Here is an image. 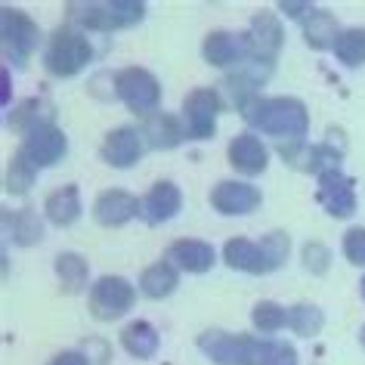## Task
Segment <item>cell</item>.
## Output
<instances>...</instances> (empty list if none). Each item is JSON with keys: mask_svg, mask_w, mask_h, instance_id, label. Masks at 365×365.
<instances>
[{"mask_svg": "<svg viewBox=\"0 0 365 365\" xmlns=\"http://www.w3.org/2000/svg\"><path fill=\"white\" fill-rule=\"evenodd\" d=\"M337 22H334V16L331 13H325V10H313L304 19V38L307 43L313 50H328L331 47L334 50V41H337Z\"/></svg>", "mask_w": 365, "mask_h": 365, "instance_id": "d4e9b609", "label": "cell"}, {"mask_svg": "<svg viewBox=\"0 0 365 365\" xmlns=\"http://www.w3.org/2000/svg\"><path fill=\"white\" fill-rule=\"evenodd\" d=\"M4 103H10V75L4 71Z\"/></svg>", "mask_w": 365, "mask_h": 365, "instance_id": "d590c367", "label": "cell"}, {"mask_svg": "<svg viewBox=\"0 0 365 365\" xmlns=\"http://www.w3.org/2000/svg\"><path fill=\"white\" fill-rule=\"evenodd\" d=\"M143 140H149L152 149H177L182 143V124L168 112H155L143 124Z\"/></svg>", "mask_w": 365, "mask_h": 365, "instance_id": "ffe728a7", "label": "cell"}, {"mask_svg": "<svg viewBox=\"0 0 365 365\" xmlns=\"http://www.w3.org/2000/svg\"><path fill=\"white\" fill-rule=\"evenodd\" d=\"M202 56L217 68H230L239 59H251V41L248 34H232V31H214L205 38Z\"/></svg>", "mask_w": 365, "mask_h": 365, "instance_id": "4fadbf2b", "label": "cell"}, {"mask_svg": "<svg viewBox=\"0 0 365 365\" xmlns=\"http://www.w3.org/2000/svg\"><path fill=\"white\" fill-rule=\"evenodd\" d=\"M34 177H38V168L19 152L6 168V192L10 195H25L34 186Z\"/></svg>", "mask_w": 365, "mask_h": 365, "instance_id": "f546056e", "label": "cell"}, {"mask_svg": "<svg viewBox=\"0 0 365 365\" xmlns=\"http://www.w3.org/2000/svg\"><path fill=\"white\" fill-rule=\"evenodd\" d=\"M344 257L356 267H365V226H356L344 235Z\"/></svg>", "mask_w": 365, "mask_h": 365, "instance_id": "d6a6232c", "label": "cell"}, {"mask_svg": "<svg viewBox=\"0 0 365 365\" xmlns=\"http://www.w3.org/2000/svg\"><path fill=\"white\" fill-rule=\"evenodd\" d=\"M0 38H4V56L16 68H25L41 43V29L22 10L4 6L0 10Z\"/></svg>", "mask_w": 365, "mask_h": 365, "instance_id": "277c9868", "label": "cell"}, {"mask_svg": "<svg viewBox=\"0 0 365 365\" xmlns=\"http://www.w3.org/2000/svg\"><path fill=\"white\" fill-rule=\"evenodd\" d=\"M182 207V195L180 189L173 186V182H155L149 189V195L143 198V217L149 220L152 226H158L164 220H170V217H177Z\"/></svg>", "mask_w": 365, "mask_h": 365, "instance_id": "e0dca14e", "label": "cell"}, {"mask_svg": "<svg viewBox=\"0 0 365 365\" xmlns=\"http://www.w3.org/2000/svg\"><path fill=\"white\" fill-rule=\"evenodd\" d=\"M115 93L133 115H155L161 103V87L145 68H124L115 75Z\"/></svg>", "mask_w": 365, "mask_h": 365, "instance_id": "5b68a950", "label": "cell"}, {"mask_svg": "<svg viewBox=\"0 0 365 365\" xmlns=\"http://www.w3.org/2000/svg\"><path fill=\"white\" fill-rule=\"evenodd\" d=\"M304 263H307V269H313V272H325L328 263H331V251H328L322 242H309L304 248Z\"/></svg>", "mask_w": 365, "mask_h": 365, "instance_id": "836d02e7", "label": "cell"}, {"mask_svg": "<svg viewBox=\"0 0 365 365\" xmlns=\"http://www.w3.org/2000/svg\"><path fill=\"white\" fill-rule=\"evenodd\" d=\"M279 155L291 164V168L307 170V173H319V177L328 170H337V164H341V152L337 149H331V145H307L304 140H291L288 145L282 143Z\"/></svg>", "mask_w": 365, "mask_h": 365, "instance_id": "ba28073f", "label": "cell"}, {"mask_svg": "<svg viewBox=\"0 0 365 365\" xmlns=\"http://www.w3.org/2000/svg\"><path fill=\"white\" fill-rule=\"evenodd\" d=\"M260 251H263V260H267V272L272 269H279L282 263L288 260V254H291V239L285 232H269V235H263V242H260Z\"/></svg>", "mask_w": 365, "mask_h": 365, "instance_id": "1f68e13d", "label": "cell"}, {"mask_svg": "<svg viewBox=\"0 0 365 365\" xmlns=\"http://www.w3.org/2000/svg\"><path fill=\"white\" fill-rule=\"evenodd\" d=\"M53 115H56L53 103H47V99H41V96H31V99H25V103L16 106V112L10 115V127L29 136L34 130H41V127H50Z\"/></svg>", "mask_w": 365, "mask_h": 365, "instance_id": "d6986e66", "label": "cell"}, {"mask_svg": "<svg viewBox=\"0 0 365 365\" xmlns=\"http://www.w3.org/2000/svg\"><path fill=\"white\" fill-rule=\"evenodd\" d=\"M248 124L254 130H263L269 136H288L291 140H304L307 130H309V115H307V106L300 99H291V96H276V99H257L248 112Z\"/></svg>", "mask_w": 365, "mask_h": 365, "instance_id": "6da1fadb", "label": "cell"}, {"mask_svg": "<svg viewBox=\"0 0 365 365\" xmlns=\"http://www.w3.org/2000/svg\"><path fill=\"white\" fill-rule=\"evenodd\" d=\"M359 341H362V346H365V325H362V331H359Z\"/></svg>", "mask_w": 365, "mask_h": 365, "instance_id": "8d00e7d4", "label": "cell"}, {"mask_svg": "<svg viewBox=\"0 0 365 365\" xmlns=\"http://www.w3.org/2000/svg\"><path fill=\"white\" fill-rule=\"evenodd\" d=\"M223 257L232 269H242V272H251V276H263L267 272V260H263V251H260V242H251V239H230L223 248Z\"/></svg>", "mask_w": 365, "mask_h": 365, "instance_id": "44dd1931", "label": "cell"}, {"mask_svg": "<svg viewBox=\"0 0 365 365\" xmlns=\"http://www.w3.org/2000/svg\"><path fill=\"white\" fill-rule=\"evenodd\" d=\"M230 164L245 177H257V173L267 170L269 152L254 133H242L230 143Z\"/></svg>", "mask_w": 365, "mask_h": 365, "instance_id": "9a60e30c", "label": "cell"}, {"mask_svg": "<svg viewBox=\"0 0 365 365\" xmlns=\"http://www.w3.org/2000/svg\"><path fill=\"white\" fill-rule=\"evenodd\" d=\"M4 226H6V235H10L19 248H29V245L43 239V223L31 207H22V211H4Z\"/></svg>", "mask_w": 365, "mask_h": 365, "instance_id": "7402d4cb", "label": "cell"}, {"mask_svg": "<svg viewBox=\"0 0 365 365\" xmlns=\"http://www.w3.org/2000/svg\"><path fill=\"white\" fill-rule=\"evenodd\" d=\"M260 202H263L260 189L251 186V182H239V180H223L220 186H214V192H211V207L226 214V217L251 214V211L260 207Z\"/></svg>", "mask_w": 365, "mask_h": 365, "instance_id": "9c48e42d", "label": "cell"}, {"mask_svg": "<svg viewBox=\"0 0 365 365\" xmlns=\"http://www.w3.org/2000/svg\"><path fill=\"white\" fill-rule=\"evenodd\" d=\"M140 211H143V202L133 198L130 192H124V189H108L93 205V217H96V223H103V226H124Z\"/></svg>", "mask_w": 365, "mask_h": 365, "instance_id": "5bb4252c", "label": "cell"}, {"mask_svg": "<svg viewBox=\"0 0 365 365\" xmlns=\"http://www.w3.org/2000/svg\"><path fill=\"white\" fill-rule=\"evenodd\" d=\"M217 260V251L207 242L198 239H180L168 248V263H177L186 272H207Z\"/></svg>", "mask_w": 365, "mask_h": 365, "instance_id": "ac0fdd59", "label": "cell"}, {"mask_svg": "<svg viewBox=\"0 0 365 365\" xmlns=\"http://www.w3.org/2000/svg\"><path fill=\"white\" fill-rule=\"evenodd\" d=\"M248 41H251V59L248 62H260V66L272 68L285 34H282V25L272 13H257L251 22V29H248Z\"/></svg>", "mask_w": 365, "mask_h": 365, "instance_id": "30bf717a", "label": "cell"}, {"mask_svg": "<svg viewBox=\"0 0 365 365\" xmlns=\"http://www.w3.org/2000/svg\"><path fill=\"white\" fill-rule=\"evenodd\" d=\"M143 155V136L133 130V127H118L106 136L103 143V158L112 164V168H133Z\"/></svg>", "mask_w": 365, "mask_h": 365, "instance_id": "2e32d148", "label": "cell"}, {"mask_svg": "<svg viewBox=\"0 0 365 365\" xmlns=\"http://www.w3.org/2000/svg\"><path fill=\"white\" fill-rule=\"evenodd\" d=\"M177 269L170 267V263H152L149 269H143V276H140V291L145 297H152V300H161V297H168L173 294V288H177Z\"/></svg>", "mask_w": 365, "mask_h": 365, "instance_id": "484cf974", "label": "cell"}, {"mask_svg": "<svg viewBox=\"0 0 365 365\" xmlns=\"http://www.w3.org/2000/svg\"><path fill=\"white\" fill-rule=\"evenodd\" d=\"M254 325H257V331L263 334H276L279 328L288 325V309L279 307L276 300H260L257 307H254Z\"/></svg>", "mask_w": 365, "mask_h": 365, "instance_id": "4dcf8cb0", "label": "cell"}, {"mask_svg": "<svg viewBox=\"0 0 365 365\" xmlns=\"http://www.w3.org/2000/svg\"><path fill=\"white\" fill-rule=\"evenodd\" d=\"M334 56L344 62V66H362L365 62V29H346L337 34L334 41Z\"/></svg>", "mask_w": 365, "mask_h": 365, "instance_id": "4316f807", "label": "cell"}, {"mask_svg": "<svg viewBox=\"0 0 365 365\" xmlns=\"http://www.w3.org/2000/svg\"><path fill=\"white\" fill-rule=\"evenodd\" d=\"M68 143H66V133L59 130V127H41V130H34L25 136L22 143V155L29 158L34 168H53L62 155H66Z\"/></svg>", "mask_w": 365, "mask_h": 365, "instance_id": "7c38bea8", "label": "cell"}, {"mask_svg": "<svg viewBox=\"0 0 365 365\" xmlns=\"http://www.w3.org/2000/svg\"><path fill=\"white\" fill-rule=\"evenodd\" d=\"M90 59H93V47L75 29H59L50 38L47 53H43L50 75H56V78H75L81 68L90 66Z\"/></svg>", "mask_w": 365, "mask_h": 365, "instance_id": "3957f363", "label": "cell"}, {"mask_svg": "<svg viewBox=\"0 0 365 365\" xmlns=\"http://www.w3.org/2000/svg\"><path fill=\"white\" fill-rule=\"evenodd\" d=\"M223 108V99L217 90L211 87H198L192 90L186 99H182V121H186V130L195 136V140H207L217 130V115Z\"/></svg>", "mask_w": 365, "mask_h": 365, "instance_id": "52a82bcc", "label": "cell"}, {"mask_svg": "<svg viewBox=\"0 0 365 365\" xmlns=\"http://www.w3.org/2000/svg\"><path fill=\"white\" fill-rule=\"evenodd\" d=\"M56 276H59V282L68 291H81L87 285V276H90L87 260L81 257V254H71V251L59 254V257H56Z\"/></svg>", "mask_w": 365, "mask_h": 365, "instance_id": "f1b7e54d", "label": "cell"}, {"mask_svg": "<svg viewBox=\"0 0 365 365\" xmlns=\"http://www.w3.org/2000/svg\"><path fill=\"white\" fill-rule=\"evenodd\" d=\"M359 291H362V297H365V279H362V285H359Z\"/></svg>", "mask_w": 365, "mask_h": 365, "instance_id": "74e56055", "label": "cell"}, {"mask_svg": "<svg viewBox=\"0 0 365 365\" xmlns=\"http://www.w3.org/2000/svg\"><path fill=\"white\" fill-rule=\"evenodd\" d=\"M319 205L325 207L331 217H350L356 214V189L353 180L341 170H328L319 177Z\"/></svg>", "mask_w": 365, "mask_h": 365, "instance_id": "8fae6325", "label": "cell"}, {"mask_svg": "<svg viewBox=\"0 0 365 365\" xmlns=\"http://www.w3.org/2000/svg\"><path fill=\"white\" fill-rule=\"evenodd\" d=\"M68 16L90 31H118L143 22L145 6L140 0H115V4H68Z\"/></svg>", "mask_w": 365, "mask_h": 365, "instance_id": "7a4b0ae2", "label": "cell"}, {"mask_svg": "<svg viewBox=\"0 0 365 365\" xmlns=\"http://www.w3.org/2000/svg\"><path fill=\"white\" fill-rule=\"evenodd\" d=\"M121 346L133 356V359H152V356L158 353V331H155L149 322L136 319V322L124 325V331H121Z\"/></svg>", "mask_w": 365, "mask_h": 365, "instance_id": "cb8c5ba5", "label": "cell"}, {"mask_svg": "<svg viewBox=\"0 0 365 365\" xmlns=\"http://www.w3.org/2000/svg\"><path fill=\"white\" fill-rule=\"evenodd\" d=\"M325 325V316L319 307H309V304H297L288 309V328L300 337H316L319 331H322Z\"/></svg>", "mask_w": 365, "mask_h": 365, "instance_id": "83f0119b", "label": "cell"}, {"mask_svg": "<svg viewBox=\"0 0 365 365\" xmlns=\"http://www.w3.org/2000/svg\"><path fill=\"white\" fill-rule=\"evenodd\" d=\"M50 365H90V359L84 353H78V350H68V353H59V356H53V362Z\"/></svg>", "mask_w": 365, "mask_h": 365, "instance_id": "e575fe53", "label": "cell"}, {"mask_svg": "<svg viewBox=\"0 0 365 365\" xmlns=\"http://www.w3.org/2000/svg\"><path fill=\"white\" fill-rule=\"evenodd\" d=\"M43 214L53 226H71L81 217V192L78 186H62L56 192H50Z\"/></svg>", "mask_w": 365, "mask_h": 365, "instance_id": "603a6c76", "label": "cell"}, {"mask_svg": "<svg viewBox=\"0 0 365 365\" xmlns=\"http://www.w3.org/2000/svg\"><path fill=\"white\" fill-rule=\"evenodd\" d=\"M136 291L127 279L121 276H103L90 291V313L103 322H112V319L124 316L127 309L133 307Z\"/></svg>", "mask_w": 365, "mask_h": 365, "instance_id": "8992f818", "label": "cell"}]
</instances>
